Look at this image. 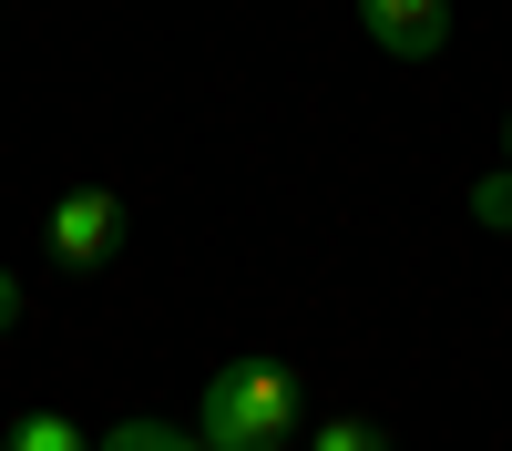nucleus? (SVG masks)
Masks as SVG:
<instances>
[{
	"instance_id": "39448f33",
	"label": "nucleus",
	"mask_w": 512,
	"mask_h": 451,
	"mask_svg": "<svg viewBox=\"0 0 512 451\" xmlns=\"http://www.w3.org/2000/svg\"><path fill=\"white\" fill-rule=\"evenodd\" d=\"M93 451H205V431H175V421H113Z\"/></svg>"
},
{
	"instance_id": "6e6552de",
	"label": "nucleus",
	"mask_w": 512,
	"mask_h": 451,
	"mask_svg": "<svg viewBox=\"0 0 512 451\" xmlns=\"http://www.w3.org/2000/svg\"><path fill=\"white\" fill-rule=\"evenodd\" d=\"M0 328H21V287L11 277H0Z\"/></svg>"
},
{
	"instance_id": "1a4fd4ad",
	"label": "nucleus",
	"mask_w": 512,
	"mask_h": 451,
	"mask_svg": "<svg viewBox=\"0 0 512 451\" xmlns=\"http://www.w3.org/2000/svg\"><path fill=\"white\" fill-rule=\"evenodd\" d=\"M502 154H512V103H502Z\"/></svg>"
},
{
	"instance_id": "0eeeda50",
	"label": "nucleus",
	"mask_w": 512,
	"mask_h": 451,
	"mask_svg": "<svg viewBox=\"0 0 512 451\" xmlns=\"http://www.w3.org/2000/svg\"><path fill=\"white\" fill-rule=\"evenodd\" d=\"M308 451H390V431L379 421H328V431H308Z\"/></svg>"
},
{
	"instance_id": "20e7f679",
	"label": "nucleus",
	"mask_w": 512,
	"mask_h": 451,
	"mask_svg": "<svg viewBox=\"0 0 512 451\" xmlns=\"http://www.w3.org/2000/svg\"><path fill=\"white\" fill-rule=\"evenodd\" d=\"M0 451H93V441H82V421H62V410H21V421L0 431Z\"/></svg>"
},
{
	"instance_id": "423d86ee",
	"label": "nucleus",
	"mask_w": 512,
	"mask_h": 451,
	"mask_svg": "<svg viewBox=\"0 0 512 451\" xmlns=\"http://www.w3.org/2000/svg\"><path fill=\"white\" fill-rule=\"evenodd\" d=\"M472 226H492V236H512V164H492V175L472 185Z\"/></svg>"
},
{
	"instance_id": "f257e3e1",
	"label": "nucleus",
	"mask_w": 512,
	"mask_h": 451,
	"mask_svg": "<svg viewBox=\"0 0 512 451\" xmlns=\"http://www.w3.org/2000/svg\"><path fill=\"white\" fill-rule=\"evenodd\" d=\"M195 431H205V451H287L308 431V410H297V380L277 359H226L195 400Z\"/></svg>"
},
{
	"instance_id": "7ed1b4c3",
	"label": "nucleus",
	"mask_w": 512,
	"mask_h": 451,
	"mask_svg": "<svg viewBox=\"0 0 512 451\" xmlns=\"http://www.w3.org/2000/svg\"><path fill=\"white\" fill-rule=\"evenodd\" d=\"M359 21H369V41L390 62H431L451 41V0H359Z\"/></svg>"
},
{
	"instance_id": "f03ea898",
	"label": "nucleus",
	"mask_w": 512,
	"mask_h": 451,
	"mask_svg": "<svg viewBox=\"0 0 512 451\" xmlns=\"http://www.w3.org/2000/svg\"><path fill=\"white\" fill-rule=\"evenodd\" d=\"M41 236H52V257H62L72 277H93V267L113 257V236H123V195H113V185H72Z\"/></svg>"
}]
</instances>
